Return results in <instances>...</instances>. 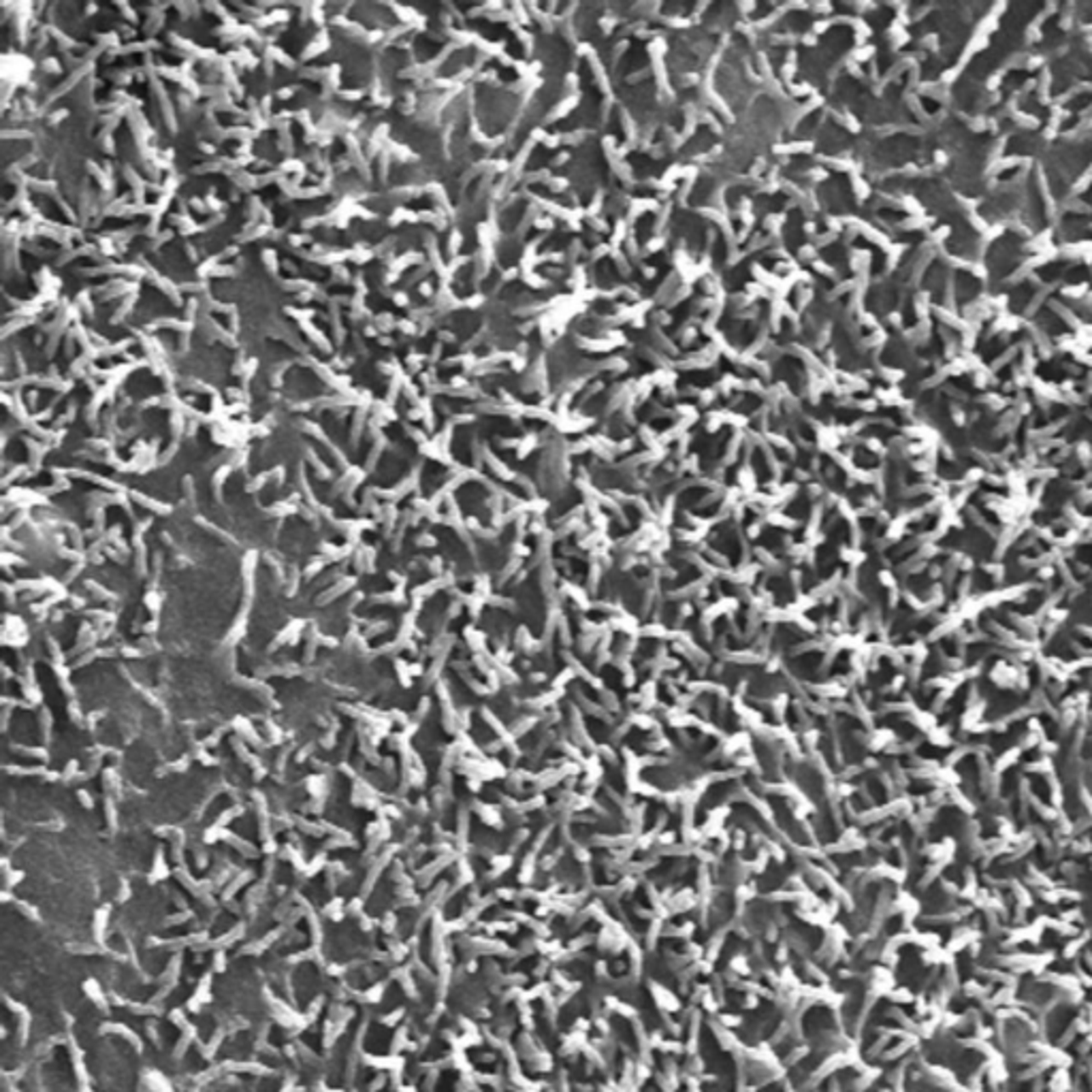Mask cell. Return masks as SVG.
<instances>
[{
    "label": "cell",
    "mask_w": 1092,
    "mask_h": 1092,
    "mask_svg": "<svg viewBox=\"0 0 1092 1092\" xmlns=\"http://www.w3.org/2000/svg\"><path fill=\"white\" fill-rule=\"evenodd\" d=\"M1028 259V239L1020 229H1007L986 248V269L994 284L1011 280Z\"/></svg>",
    "instance_id": "cell-1"
},
{
    "label": "cell",
    "mask_w": 1092,
    "mask_h": 1092,
    "mask_svg": "<svg viewBox=\"0 0 1092 1092\" xmlns=\"http://www.w3.org/2000/svg\"><path fill=\"white\" fill-rule=\"evenodd\" d=\"M1007 312L1014 316H1024L1031 307L1037 306L1041 297V284L1035 277H1018L1005 290Z\"/></svg>",
    "instance_id": "cell-8"
},
{
    "label": "cell",
    "mask_w": 1092,
    "mask_h": 1092,
    "mask_svg": "<svg viewBox=\"0 0 1092 1092\" xmlns=\"http://www.w3.org/2000/svg\"><path fill=\"white\" fill-rule=\"evenodd\" d=\"M1071 263H1073V259H1066V256H1054V259L1045 260V263H1041L1039 267H1035L1032 277H1035L1041 286L1058 284V282L1065 280V273L1066 269L1071 267Z\"/></svg>",
    "instance_id": "cell-12"
},
{
    "label": "cell",
    "mask_w": 1092,
    "mask_h": 1092,
    "mask_svg": "<svg viewBox=\"0 0 1092 1092\" xmlns=\"http://www.w3.org/2000/svg\"><path fill=\"white\" fill-rule=\"evenodd\" d=\"M1043 180H1045V188H1048L1049 197H1052L1056 203H1065L1073 197V181L1056 167L1049 160L1043 163Z\"/></svg>",
    "instance_id": "cell-10"
},
{
    "label": "cell",
    "mask_w": 1092,
    "mask_h": 1092,
    "mask_svg": "<svg viewBox=\"0 0 1092 1092\" xmlns=\"http://www.w3.org/2000/svg\"><path fill=\"white\" fill-rule=\"evenodd\" d=\"M1022 177H1026V167L1024 164H1011V167H1003L1001 171L994 173V181L1001 188L1018 186Z\"/></svg>",
    "instance_id": "cell-15"
},
{
    "label": "cell",
    "mask_w": 1092,
    "mask_h": 1092,
    "mask_svg": "<svg viewBox=\"0 0 1092 1092\" xmlns=\"http://www.w3.org/2000/svg\"><path fill=\"white\" fill-rule=\"evenodd\" d=\"M1052 164H1056L1071 181L1082 177L1083 171L1092 167V139H1069V141H1056L1054 150L1049 152L1048 158Z\"/></svg>",
    "instance_id": "cell-2"
},
{
    "label": "cell",
    "mask_w": 1092,
    "mask_h": 1092,
    "mask_svg": "<svg viewBox=\"0 0 1092 1092\" xmlns=\"http://www.w3.org/2000/svg\"><path fill=\"white\" fill-rule=\"evenodd\" d=\"M984 293V280L969 269L952 272V301L960 312L971 310Z\"/></svg>",
    "instance_id": "cell-7"
},
{
    "label": "cell",
    "mask_w": 1092,
    "mask_h": 1092,
    "mask_svg": "<svg viewBox=\"0 0 1092 1092\" xmlns=\"http://www.w3.org/2000/svg\"><path fill=\"white\" fill-rule=\"evenodd\" d=\"M1020 208H1022V188H998L980 205L977 216L988 225H998V222L1020 214Z\"/></svg>",
    "instance_id": "cell-5"
},
{
    "label": "cell",
    "mask_w": 1092,
    "mask_h": 1092,
    "mask_svg": "<svg viewBox=\"0 0 1092 1092\" xmlns=\"http://www.w3.org/2000/svg\"><path fill=\"white\" fill-rule=\"evenodd\" d=\"M920 286L929 294L930 303L937 307H947L952 301V269L943 256H933L922 267Z\"/></svg>",
    "instance_id": "cell-4"
},
{
    "label": "cell",
    "mask_w": 1092,
    "mask_h": 1092,
    "mask_svg": "<svg viewBox=\"0 0 1092 1092\" xmlns=\"http://www.w3.org/2000/svg\"><path fill=\"white\" fill-rule=\"evenodd\" d=\"M1028 79H1031L1028 69H1009L1007 71L1005 79H1003V88H1005L1007 92H1018V90L1024 92L1026 90Z\"/></svg>",
    "instance_id": "cell-17"
},
{
    "label": "cell",
    "mask_w": 1092,
    "mask_h": 1092,
    "mask_svg": "<svg viewBox=\"0 0 1092 1092\" xmlns=\"http://www.w3.org/2000/svg\"><path fill=\"white\" fill-rule=\"evenodd\" d=\"M1066 113H1075V116H1083L1092 109V88H1082V90H1075L1073 94L1066 99L1065 103Z\"/></svg>",
    "instance_id": "cell-13"
},
{
    "label": "cell",
    "mask_w": 1092,
    "mask_h": 1092,
    "mask_svg": "<svg viewBox=\"0 0 1092 1092\" xmlns=\"http://www.w3.org/2000/svg\"><path fill=\"white\" fill-rule=\"evenodd\" d=\"M1045 186H1041V175L1037 171H1028L1026 177H1024V188H1022V208H1020V216L1022 220L1026 222V226L1035 233H1041L1049 226V208L1048 201H1045Z\"/></svg>",
    "instance_id": "cell-3"
},
{
    "label": "cell",
    "mask_w": 1092,
    "mask_h": 1092,
    "mask_svg": "<svg viewBox=\"0 0 1092 1092\" xmlns=\"http://www.w3.org/2000/svg\"><path fill=\"white\" fill-rule=\"evenodd\" d=\"M1082 122H1083L1082 116H1075V113H1066V116L1062 117L1061 122H1058V130H1061L1062 134H1071V133H1075V130H1078L1079 126H1082Z\"/></svg>",
    "instance_id": "cell-19"
},
{
    "label": "cell",
    "mask_w": 1092,
    "mask_h": 1092,
    "mask_svg": "<svg viewBox=\"0 0 1092 1092\" xmlns=\"http://www.w3.org/2000/svg\"><path fill=\"white\" fill-rule=\"evenodd\" d=\"M1088 267H1090V273H1092V260H1090V263H1088Z\"/></svg>",
    "instance_id": "cell-22"
},
{
    "label": "cell",
    "mask_w": 1092,
    "mask_h": 1092,
    "mask_svg": "<svg viewBox=\"0 0 1092 1092\" xmlns=\"http://www.w3.org/2000/svg\"><path fill=\"white\" fill-rule=\"evenodd\" d=\"M1090 277H1092V273H1090V267H1088V263H1083V260H1073V263H1071V267L1066 269L1065 280H1062V282H1065V284H1069V286H1082V284H1086V282L1090 280Z\"/></svg>",
    "instance_id": "cell-16"
},
{
    "label": "cell",
    "mask_w": 1092,
    "mask_h": 1092,
    "mask_svg": "<svg viewBox=\"0 0 1092 1092\" xmlns=\"http://www.w3.org/2000/svg\"><path fill=\"white\" fill-rule=\"evenodd\" d=\"M1015 337L1007 331H997L986 335V340L981 341L980 346V358L984 365H997V363H1003V358H1007V352L1014 346Z\"/></svg>",
    "instance_id": "cell-9"
},
{
    "label": "cell",
    "mask_w": 1092,
    "mask_h": 1092,
    "mask_svg": "<svg viewBox=\"0 0 1092 1092\" xmlns=\"http://www.w3.org/2000/svg\"><path fill=\"white\" fill-rule=\"evenodd\" d=\"M1018 109L1026 116H1035L1041 117L1043 116V103H1041V92L1039 88H1031V90H1024L1020 94V103Z\"/></svg>",
    "instance_id": "cell-14"
},
{
    "label": "cell",
    "mask_w": 1092,
    "mask_h": 1092,
    "mask_svg": "<svg viewBox=\"0 0 1092 1092\" xmlns=\"http://www.w3.org/2000/svg\"><path fill=\"white\" fill-rule=\"evenodd\" d=\"M918 107H920V111L924 113V116L937 117L939 113H941L943 109H946V103H943V100L939 99L937 94H930V92H926V94L918 96Z\"/></svg>",
    "instance_id": "cell-18"
},
{
    "label": "cell",
    "mask_w": 1092,
    "mask_h": 1092,
    "mask_svg": "<svg viewBox=\"0 0 1092 1092\" xmlns=\"http://www.w3.org/2000/svg\"><path fill=\"white\" fill-rule=\"evenodd\" d=\"M1078 201L1082 203L1079 208H1088V209H1090V214H1092V180L1088 181V186L1083 188L1082 192H1079Z\"/></svg>",
    "instance_id": "cell-20"
},
{
    "label": "cell",
    "mask_w": 1092,
    "mask_h": 1092,
    "mask_svg": "<svg viewBox=\"0 0 1092 1092\" xmlns=\"http://www.w3.org/2000/svg\"><path fill=\"white\" fill-rule=\"evenodd\" d=\"M1041 147V139L1039 133H1032V130H1015L1007 137L1005 147H1003V156L1005 158H1014V156H1032L1037 150Z\"/></svg>",
    "instance_id": "cell-11"
},
{
    "label": "cell",
    "mask_w": 1092,
    "mask_h": 1092,
    "mask_svg": "<svg viewBox=\"0 0 1092 1092\" xmlns=\"http://www.w3.org/2000/svg\"><path fill=\"white\" fill-rule=\"evenodd\" d=\"M1032 324L1039 331V335H1043L1049 341L1065 340L1075 333L1073 324L1069 323L1066 314L1056 303H1039L1035 314H1032Z\"/></svg>",
    "instance_id": "cell-6"
},
{
    "label": "cell",
    "mask_w": 1092,
    "mask_h": 1092,
    "mask_svg": "<svg viewBox=\"0 0 1092 1092\" xmlns=\"http://www.w3.org/2000/svg\"><path fill=\"white\" fill-rule=\"evenodd\" d=\"M1079 20H1082L1083 24H1092V5L1079 7Z\"/></svg>",
    "instance_id": "cell-21"
}]
</instances>
